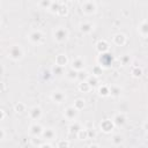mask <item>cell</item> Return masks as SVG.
Masks as SVG:
<instances>
[{"instance_id": "obj_34", "label": "cell", "mask_w": 148, "mask_h": 148, "mask_svg": "<svg viewBox=\"0 0 148 148\" xmlns=\"http://www.w3.org/2000/svg\"><path fill=\"white\" fill-rule=\"evenodd\" d=\"M89 148H99V146L98 145H90Z\"/></svg>"}, {"instance_id": "obj_23", "label": "cell", "mask_w": 148, "mask_h": 148, "mask_svg": "<svg viewBox=\"0 0 148 148\" xmlns=\"http://www.w3.org/2000/svg\"><path fill=\"white\" fill-rule=\"evenodd\" d=\"M83 106H84V101H83V99H80V98H79V99L75 101V103H74V108H75L77 111L81 110Z\"/></svg>"}, {"instance_id": "obj_14", "label": "cell", "mask_w": 148, "mask_h": 148, "mask_svg": "<svg viewBox=\"0 0 148 148\" xmlns=\"http://www.w3.org/2000/svg\"><path fill=\"white\" fill-rule=\"evenodd\" d=\"M97 50L103 54V53H105L108 50H109V45H108V43L105 42V40H99L98 43H97Z\"/></svg>"}, {"instance_id": "obj_25", "label": "cell", "mask_w": 148, "mask_h": 148, "mask_svg": "<svg viewBox=\"0 0 148 148\" xmlns=\"http://www.w3.org/2000/svg\"><path fill=\"white\" fill-rule=\"evenodd\" d=\"M24 110H25V105L23 103H18V104L15 105V111L16 112H23Z\"/></svg>"}, {"instance_id": "obj_27", "label": "cell", "mask_w": 148, "mask_h": 148, "mask_svg": "<svg viewBox=\"0 0 148 148\" xmlns=\"http://www.w3.org/2000/svg\"><path fill=\"white\" fill-rule=\"evenodd\" d=\"M132 74H133V76H140L142 74V71L140 68H138V67H134L132 69Z\"/></svg>"}, {"instance_id": "obj_19", "label": "cell", "mask_w": 148, "mask_h": 148, "mask_svg": "<svg viewBox=\"0 0 148 148\" xmlns=\"http://www.w3.org/2000/svg\"><path fill=\"white\" fill-rule=\"evenodd\" d=\"M45 139H53L54 138V132L51 130V128H47V130H45V131H43V134H42Z\"/></svg>"}, {"instance_id": "obj_2", "label": "cell", "mask_w": 148, "mask_h": 148, "mask_svg": "<svg viewBox=\"0 0 148 148\" xmlns=\"http://www.w3.org/2000/svg\"><path fill=\"white\" fill-rule=\"evenodd\" d=\"M53 36H54V39H56L57 42L62 43V42H65V40L67 39L68 32H67V30H66L65 28H62V27H58V28L54 30Z\"/></svg>"}, {"instance_id": "obj_10", "label": "cell", "mask_w": 148, "mask_h": 148, "mask_svg": "<svg viewBox=\"0 0 148 148\" xmlns=\"http://www.w3.org/2000/svg\"><path fill=\"white\" fill-rule=\"evenodd\" d=\"M113 125H114L113 121H111V120H109V119H105L104 121H102V124H101V128H102L105 133H109V132L112 130Z\"/></svg>"}, {"instance_id": "obj_31", "label": "cell", "mask_w": 148, "mask_h": 148, "mask_svg": "<svg viewBox=\"0 0 148 148\" xmlns=\"http://www.w3.org/2000/svg\"><path fill=\"white\" fill-rule=\"evenodd\" d=\"M0 132H1V136H0V139H1V140H3V139H5V130H3V128H1V130H0Z\"/></svg>"}, {"instance_id": "obj_11", "label": "cell", "mask_w": 148, "mask_h": 148, "mask_svg": "<svg viewBox=\"0 0 148 148\" xmlns=\"http://www.w3.org/2000/svg\"><path fill=\"white\" fill-rule=\"evenodd\" d=\"M113 42H114V44L121 46V45H124V44L126 43V37H125V35H123V34H117V35L113 37Z\"/></svg>"}, {"instance_id": "obj_17", "label": "cell", "mask_w": 148, "mask_h": 148, "mask_svg": "<svg viewBox=\"0 0 148 148\" xmlns=\"http://www.w3.org/2000/svg\"><path fill=\"white\" fill-rule=\"evenodd\" d=\"M101 60H103V65L109 66L110 61H112V57L108 53H103V54H101Z\"/></svg>"}, {"instance_id": "obj_18", "label": "cell", "mask_w": 148, "mask_h": 148, "mask_svg": "<svg viewBox=\"0 0 148 148\" xmlns=\"http://www.w3.org/2000/svg\"><path fill=\"white\" fill-rule=\"evenodd\" d=\"M98 92L101 96H109L110 95V88H108L106 86H101L98 88Z\"/></svg>"}, {"instance_id": "obj_33", "label": "cell", "mask_w": 148, "mask_h": 148, "mask_svg": "<svg viewBox=\"0 0 148 148\" xmlns=\"http://www.w3.org/2000/svg\"><path fill=\"white\" fill-rule=\"evenodd\" d=\"M5 116H6V113H5V110H3V109H1V120L5 118Z\"/></svg>"}, {"instance_id": "obj_24", "label": "cell", "mask_w": 148, "mask_h": 148, "mask_svg": "<svg viewBox=\"0 0 148 148\" xmlns=\"http://www.w3.org/2000/svg\"><path fill=\"white\" fill-rule=\"evenodd\" d=\"M69 142L67 140H59L57 142V148H68Z\"/></svg>"}, {"instance_id": "obj_3", "label": "cell", "mask_w": 148, "mask_h": 148, "mask_svg": "<svg viewBox=\"0 0 148 148\" xmlns=\"http://www.w3.org/2000/svg\"><path fill=\"white\" fill-rule=\"evenodd\" d=\"M28 38H29V40H30L31 43H34V44H40V43L44 40L43 34H42L40 31H38V30H35V31L30 32L29 36H28Z\"/></svg>"}, {"instance_id": "obj_8", "label": "cell", "mask_w": 148, "mask_h": 148, "mask_svg": "<svg viewBox=\"0 0 148 148\" xmlns=\"http://www.w3.org/2000/svg\"><path fill=\"white\" fill-rule=\"evenodd\" d=\"M84 67V61L81 58H76L72 61V68L73 71H81Z\"/></svg>"}, {"instance_id": "obj_13", "label": "cell", "mask_w": 148, "mask_h": 148, "mask_svg": "<svg viewBox=\"0 0 148 148\" xmlns=\"http://www.w3.org/2000/svg\"><path fill=\"white\" fill-rule=\"evenodd\" d=\"M80 29H81L82 32L88 34V32H90V31L94 29V25H92L91 23H89V22H83V23L80 24Z\"/></svg>"}, {"instance_id": "obj_9", "label": "cell", "mask_w": 148, "mask_h": 148, "mask_svg": "<svg viewBox=\"0 0 148 148\" xmlns=\"http://www.w3.org/2000/svg\"><path fill=\"white\" fill-rule=\"evenodd\" d=\"M51 98H52V101L56 102V103H61V102H64V99L66 98V96H65V94L61 92V91H54V92H52Z\"/></svg>"}, {"instance_id": "obj_32", "label": "cell", "mask_w": 148, "mask_h": 148, "mask_svg": "<svg viewBox=\"0 0 148 148\" xmlns=\"http://www.w3.org/2000/svg\"><path fill=\"white\" fill-rule=\"evenodd\" d=\"M40 148H52V147H51V145H49V143H44V145L40 146Z\"/></svg>"}, {"instance_id": "obj_21", "label": "cell", "mask_w": 148, "mask_h": 148, "mask_svg": "<svg viewBox=\"0 0 148 148\" xmlns=\"http://www.w3.org/2000/svg\"><path fill=\"white\" fill-rule=\"evenodd\" d=\"M88 136H89L88 130H81V131L77 133V138L81 139V140H86V139H88Z\"/></svg>"}, {"instance_id": "obj_12", "label": "cell", "mask_w": 148, "mask_h": 148, "mask_svg": "<svg viewBox=\"0 0 148 148\" xmlns=\"http://www.w3.org/2000/svg\"><path fill=\"white\" fill-rule=\"evenodd\" d=\"M66 64H67V58H66V56H64V54L57 56V58H56V65H57V66L64 67Z\"/></svg>"}, {"instance_id": "obj_6", "label": "cell", "mask_w": 148, "mask_h": 148, "mask_svg": "<svg viewBox=\"0 0 148 148\" xmlns=\"http://www.w3.org/2000/svg\"><path fill=\"white\" fill-rule=\"evenodd\" d=\"M29 116H30V118L34 119V120L39 119L40 116H42V110H40V108H38V106H34V108H31L30 111H29Z\"/></svg>"}, {"instance_id": "obj_5", "label": "cell", "mask_w": 148, "mask_h": 148, "mask_svg": "<svg viewBox=\"0 0 148 148\" xmlns=\"http://www.w3.org/2000/svg\"><path fill=\"white\" fill-rule=\"evenodd\" d=\"M65 117H66V119H68V120H74L75 118H76V116H77V110L74 108V106H68L66 110H65Z\"/></svg>"}, {"instance_id": "obj_26", "label": "cell", "mask_w": 148, "mask_h": 148, "mask_svg": "<svg viewBox=\"0 0 148 148\" xmlns=\"http://www.w3.org/2000/svg\"><path fill=\"white\" fill-rule=\"evenodd\" d=\"M121 141H123V138H121L120 135H114V136L112 138V142H113L114 145H120Z\"/></svg>"}, {"instance_id": "obj_30", "label": "cell", "mask_w": 148, "mask_h": 148, "mask_svg": "<svg viewBox=\"0 0 148 148\" xmlns=\"http://www.w3.org/2000/svg\"><path fill=\"white\" fill-rule=\"evenodd\" d=\"M89 84H90V87L91 86H95L96 84V82H97V79H96V76H90L89 77V81H87Z\"/></svg>"}, {"instance_id": "obj_22", "label": "cell", "mask_w": 148, "mask_h": 148, "mask_svg": "<svg viewBox=\"0 0 148 148\" xmlns=\"http://www.w3.org/2000/svg\"><path fill=\"white\" fill-rule=\"evenodd\" d=\"M119 92H120V88H118L117 86H111L110 87V95L111 96H118L119 95Z\"/></svg>"}, {"instance_id": "obj_4", "label": "cell", "mask_w": 148, "mask_h": 148, "mask_svg": "<svg viewBox=\"0 0 148 148\" xmlns=\"http://www.w3.org/2000/svg\"><path fill=\"white\" fill-rule=\"evenodd\" d=\"M82 12L84 13V14H92V13H95V10H96V3L95 2H92V1H84L83 3H82Z\"/></svg>"}, {"instance_id": "obj_28", "label": "cell", "mask_w": 148, "mask_h": 148, "mask_svg": "<svg viewBox=\"0 0 148 148\" xmlns=\"http://www.w3.org/2000/svg\"><path fill=\"white\" fill-rule=\"evenodd\" d=\"M101 73H102V67H99V66H95L94 67V76H98V75H101Z\"/></svg>"}, {"instance_id": "obj_15", "label": "cell", "mask_w": 148, "mask_h": 148, "mask_svg": "<svg viewBox=\"0 0 148 148\" xmlns=\"http://www.w3.org/2000/svg\"><path fill=\"white\" fill-rule=\"evenodd\" d=\"M125 120H126V118H125V116L124 114H121V113H118V114H116L114 116V118H113V123H114V125H123L124 123H125Z\"/></svg>"}, {"instance_id": "obj_29", "label": "cell", "mask_w": 148, "mask_h": 148, "mask_svg": "<svg viewBox=\"0 0 148 148\" xmlns=\"http://www.w3.org/2000/svg\"><path fill=\"white\" fill-rule=\"evenodd\" d=\"M67 76H68L71 80H74V79H76V77H77V74H76V72H75V71H69V72L67 73Z\"/></svg>"}, {"instance_id": "obj_16", "label": "cell", "mask_w": 148, "mask_h": 148, "mask_svg": "<svg viewBox=\"0 0 148 148\" xmlns=\"http://www.w3.org/2000/svg\"><path fill=\"white\" fill-rule=\"evenodd\" d=\"M139 31H140L141 35L148 36V21H143V22L139 25Z\"/></svg>"}, {"instance_id": "obj_35", "label": "cell", "mask_w": 148, "mask_h": 148, "mask_svg": "<svg viewBox=\"0 0 148 148\" xmlns=\"http://www.w3.org/2000/svg\"><path fill=\"white\" fill-rule=\"evenodd\" d=\"M145 128H146V131L148 132V121H147V123L145 124Z\"/></svg>"}, {"instance_id": "obj_7", "label": "cell", "mask_w": 148, "mask_h": 148, "mask_svg": "<svg viewBox=\"0 0 148 148\" xmlns=\"http://www.w3.org/2000/svg\"><path fill=\"white\" fill-rule=\"evenodd\" d=\"M29 132H30V134H31V135L37 136V135L43 134V128H42V126H40V125H38V124H34V125H31V126H30Z\"/></svg>"}, {"instance_id": "obj_1", "label": "cell", "mask_w": 148, "mask_h": 148, "mask_svg": "<svg viewBox=\"0 0 148 148\" xmlns=\"http://www.w3.org/2000/svg\"><path fill=\"white\" fill-rule=\"evenodd\" d=\"M23 56V49L21 45H13L8 49V57L13 60H18Z\"/></svg>"}, {"instance_id": "obj_20", "label": "cell", "mask_w": 148, "mask_h": 148, "mask_svg": "<svg viewBox=\"0 0 148 148\" xmlns=\"http://www.w3.org/2000/svg\"><path fill=\"white\" fill-rule=\"evenodd\" d=\"M79 89H80L81 91H83V92L89 91V89H90V84H89L87 81L81 82V83H79Z\"/></svg>"}]
</instances>
